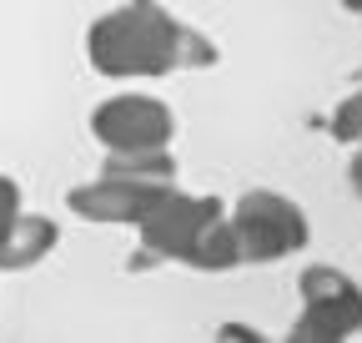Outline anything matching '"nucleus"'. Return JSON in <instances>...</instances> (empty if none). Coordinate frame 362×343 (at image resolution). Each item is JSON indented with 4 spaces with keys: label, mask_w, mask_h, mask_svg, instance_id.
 <instances>
[{
    "label": "nucleus",
    "mask_w": 362,
    "mask_h": 343,
    "mask_svg": "<svg viewBox=\"0 0 362 343\" xmlns=\"http://www.w3.org/2000/svg\"><path fill=\"white\" fill-rule=\"evenodd\" d=\"M327 132H332V142H342V147H357V142H362V86L332 106Z\"/></svg>",
    "instance_id": "10"
},
{
    "label": "nucleus",
    "mask_w": 362,
    "mask_h": 343,
    "mask_svg": "<svg viewBox=\"0 0 362 343\" xmlns=\"http://www.w3.org/2000/svg\"><path fill=\"white\" fill-rule=\"evenodd\" d=\"M342 11H352V16H362V0H337Z\"/></svg>",
    "instance_id": "13"
},
{
    "label": "nucleus",
    "mask_w": 362,
    "mask_h": 343,
    "mask_svg": "<svg viewBox=\"0 0 362 343\" xmlns=\"http://www.w3.org/2000/svg\"><path fill=\"white\" fill-rule=\"evenodd\" d=\"M21 218V187L6 177V172H0V237L11 232V223Z\"/></svg>",
    "instance_id": "11"
},
{
    "label": "nucleus",
    "mask_w": 362,
    "mask_h": 343,
    "mask_svg": "<svg viewBox=\"0 0 362 343\" xmlns=\"http://www.w3.org/2000/svg\"><path fill=\"white\" fill-rule=\"evenodd\" d=\"M101 172L116 177H141V182H176V157L166 147H146V152H111Z\"/></svg>",
    "instance_id": "9"
},
{
    "label": "nucleus",
    "mask_w": 362,
    "mask_h": 343,
    "mask_svg": "<svg viewBox=\"0 0 362 343\" xmlns=\"http://www.w3.org/2000/svg\"><path fill=\"white\" fill-rule=\"evenodd\" d=\"M221 218V202L216 197H197V192H166L151 212L136 227H141V252L146 257H187L192 252V242L211 227Z\"/></svg>",
    "instance_id": "5"
},
{
    "label": "nucleus",
    "mask_w": 362,
    "mask_h": 343,
    "mask_svg": "<svg viewBox=\"0 0 362 343\" xmlns=\"http://www.w3.org/2000/svg\"><path fill=\"white\" fill-rule=\"evenodd\" d=\"M347 177H352V192H357V197H362V152H357V157H352V167H347Z\"/></svg>",
    "instance_id": "12"
},
{
    "label": "nucleus",
    "mask_w": 362,
    "mask_h": 343,
    "mask_svg": "<svg viewBox=\"0 0 362 343\" xmlns=\"http://www.w3.org/2000/svg\"><path fill=\"white\" fill-rule=\"evenodd\" d=\"M297 293H302V318L287 328L292 343H342L362 333V288L347 273L317 263L302 273Z\"/></svg>",
    "instance_id": "3"
},
{
    "label": "nucleus",
    "mask_w": 362,
    "mask_h": 343,
    "mask_svg": "<svg viewBox=\"0 0 362 343\" xmlns=\"http://www.w3.org/2000/svg\"><path fill=\"white\" fill-rule=\"evenodd\" d=\"M86 61L101 76H171L211 66L216 46L197 26L176 21L161 0H126L90 21Z\"/></svg>",
    "instance_id": "1"
},
{
    "label": "nucleus",
    "mask_w": 362,
    "mask_h": 343,
    "mask_svg": "<svg viewBox=\"0 0 362 343\" xmlns=\"http://www.w3.org/2000/svg\"><path fill=\"white\" fill-rule=\"evenodd\" d=\"M61 242V227L45 212H21L11 223V232L0 237V273H25L40 257H51V247Z\"/></svg>",
    "instance_id": "7"
},
{
    "label": "nucleus",
    "mask_w": 362,
    "mask_h": 343,
    "mask_svg": "<svg viewBox=\"0 0 362 343\" xmlns=\"http://www.w3.org/2000/svg\"><path fill=\"white\" fill-rule=\"evenodd\" d=\"M90 137L106 152H146V147H171L176 116L161 96H111L90 111Z\"/></svg>",
    "instance_id": "4"
},
{
    "label": "nucleus",
    "mask_w": 362,
    "mask_h": 343,
    "mask_svg": "<svg viewBox=\"0 0 362 343\" xmlns=\"http://www.w3.org/2000/svg\"><path fill=\"white\" fill-rule=\"evenodd\" d=\"M226 223L237 232V247H242V263H277V257H292L307 247L312 237V223L307 212L282 197V192H247L232 212H226Z\"/></svg>",
    "instance_id": "2"
},
{
    "label": "nucleus",
    "mask_w": 362,
    "mask_h": 343,
    "mask_svg": "<svg viewBox=\"0 0 362 343\" xmlns=\"http://www.w3.org/2000/svg\"><path fill=\"white\" fill-rule=\"evenodd\" d=\"M181 263H192V268H202V273H226V268L242 263V247H237V232H232V223H226V212L192 242V252L181 257Z\"/></svg>",
    "instance_id": "8"
},
{
    "label": "nucleus",
    "mask_w": 362,
    "mask_h": 343,
    "mask_svg": "<svg viewBox=\"0 0 362 343\" xmlns=\"http://www.w3.org/2000/svg\"><path fill=\"white\" fill-rule=\"evenodd\" d=\"M176 182H141V177H116V172H101L96 182H81L66 192V207L86 223H126L136 227L146 212L171 192Z\"/></svg>",
    "instance_id": "6"
}]
</instances>
